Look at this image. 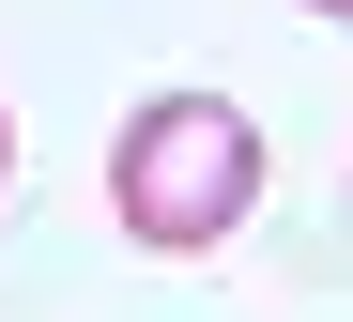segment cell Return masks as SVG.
I'll return each mask as SVG.
<instances>
[{"instance_id":"cell-1","label":"cell","mask_w":353,"mask_h":322,"mask_svg":"<svg viewBox=\"0 0 353 322\" xmlns=\"http://www.w3.org/2000/svg\"><path fill=\"white\" fill-rule=\"evenodd\" d=\"M261 200V123L230 92H139L123 139H108V215H123L154 261H200V245H230Z\"/></svg>"},{"instance_id":"cell-2","label":"cell","mask_w":353,"mask_h":322,"mask_svg":"<svg viewBox=\"0 0 353 322\" xmlns=\"http://www.w3.org/2000/svg\"><path fill=\"white\" fill-rule=\"evenodd\" d=\"M0 184H16V123H0Z\"/></svg>"},{"instance_id":"cell-3","label":"cell","mask_w":353,"mask_h":322,"mask_svg":"<svg viewBox=\"0 0 353 322\" xmlns=\"http://www.w3.org/2000/svg\"><path fill=\"white\" fill-rule=\"evenodd\" d=\"M307 16H353V0H307Z\"/></svg>"}]
</instances>
